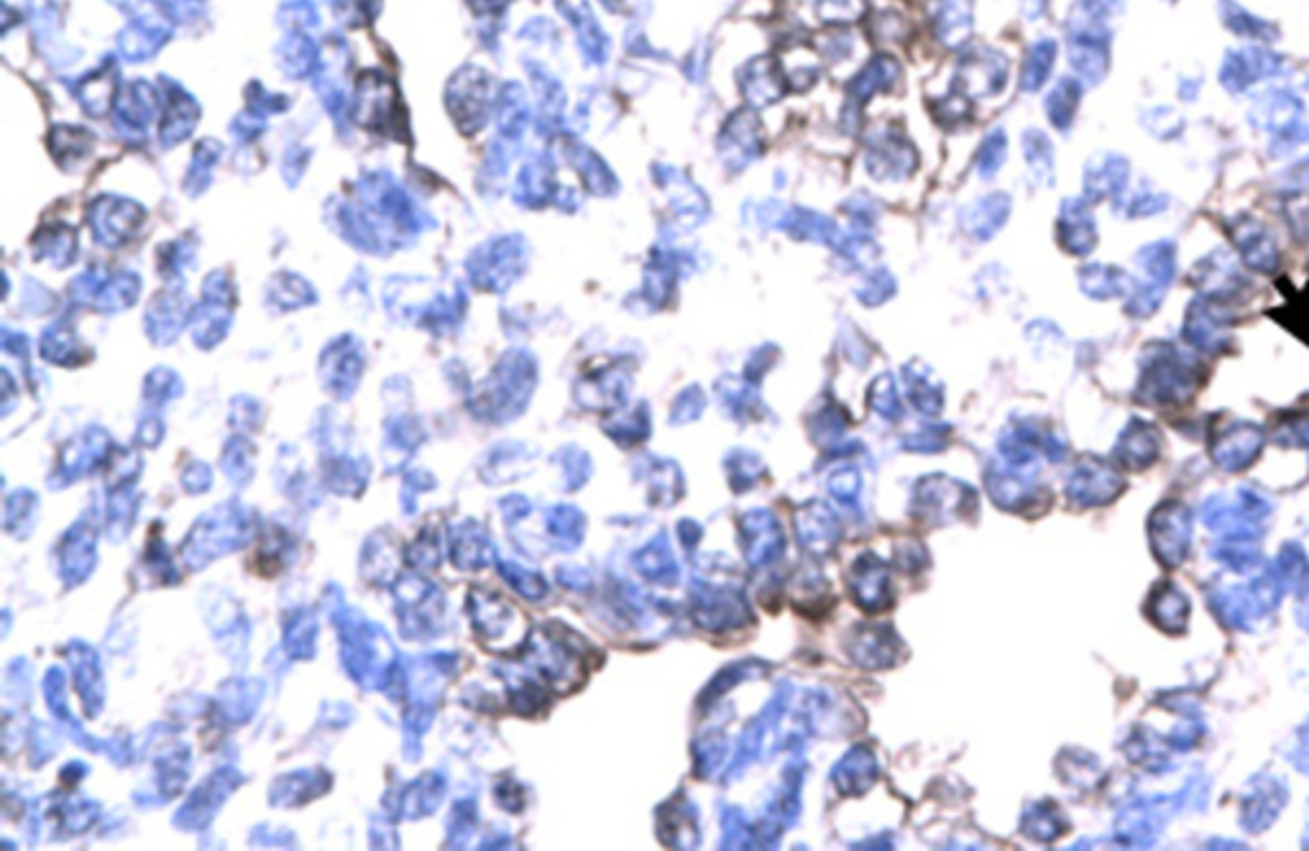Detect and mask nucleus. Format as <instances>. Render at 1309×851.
Listing matches in <instances>:
<instances>
[{"label":"nucleus","mask_w":1309,"mask_h":851,"mask_svg":"<svg viewBox=\"0 0 1309 851\" xmlns=\"http://www.w3.org/2000/svg\"><path fill=\"white\" fill-rule=\"evenodd\" d=\"M468 614L476 640L494 655H512L527 640V619L499 593L474 589L468 593Z\"/></svg>","instance_id":"f257e3e1"},{"label":"nucleus","mask_w":1309,"mask_h":851,"mask_svg":"<svg viewBox=\"0 0 1309 851\" xmlns=\"http://www.w3.org/2000/svg\"><path fill=\"white\" fill-rule=\"evenodd\" d=\"M246 537H249V527H246L243 511H236V515L230 509L216 511V515L200 519L189 532L187 542H183V558L189 568H200L208 560L238 548Z\"/></svg>","instance_id":"f03ea898"},{"label":"nucleus","mask_w":1309,"mask_h":851,"mask_svg":"<svg viewBox=\"0 0 1309 851\" xmlns=\"http://www.w3.org/2000/svg\"><path fill=\"white\" fill-rule=\"evenodd\" d=\"M1008 60L993 46H973L962 54L954 74V90L967 97H990L1006 87Z\"/></svg>","instance_id":"7ed1b4c3"},{"label":"nucleus","mask_w":1309,"mask_h":851,"mask_svg":"<svg viewBox=\"0 0 1309 851\" xmlns=\"http://www.w3.org/2000/svg\"><path fill=\"white\" fill-rule=\"evenodd\" d=\"M765 152L762 123L752 107L735 111L719 134V159L729 172H742Z\"/></svg>","instance_id":"20e7f679"},{"label":"nucleus","mask_w":1309,"mask_h":851,"mask_svg":"<svg viewBox=\"0 0 1309 851\" xmlns=\"http://www.w3.org/2000/svg\"><path fill=\"white\" fill-rule=\"evenodd\" d=\"M864 162H868V175L872 179L901 181L913 175V169H916L918 164V154L901 131L885 128L870 136Z\"/></svg>","instance_id":"39448f33"},{"label":"nucleus","mask_w":1309,"mask_h":851,"mask_svg":"<svg viewBox=\"0 0 1309 851\" xmlns=\"http://www.w3.org/2000/svg\"><path fill=\"white\" fill-rule=\"evenodd\" d=\"M655 179L671 195V218L678 230H694L709 218V197L673 167H655Z\"/></svg>","instance_id":"423d86ee"},{"label":"nucleus","mask_w":1309,"mask_h":851,"mask_svg":"<svg viewBox=\"0 0 1309 851\" xmlns=\"http://www.w3.org/2000/svg\"><path fill=\"white\" fill-rule=\"evenodd\" d=\"M739 87H742L747 105L757 111V107L783 101L788 93V74L772 56H757L739 72Z\"/></svg>","instance_id":"0eeeda50"},{"label":"nucleus","mask_w":1309,"mask_h":851,"mask_svg":"<svg viewBox=\"0 0 1309 851\" xmlns=\"http://www.w3.org/2000/svg\"><path fill=\"white\" fill-rule=\"evenodd\" d=\"M898 82L901 64L895 62L891 54L872 56V60L850 80V85H846V95H850V103L846 105L860 111L870 97H875L877 93H887V90L898 85Z\"/></svg>","instance_id":"6e6552de"},{"label":"nucleus","mask_w":1309,"mask_h":851,"mask_svg":"<svg viewBox=\"0 0 1309 851\" xmlns=\"http://www.w3.org/2000/svg\"><path fill=\"white\" fill-rule=\"evenodd\" d=\"M934 37L944 46L957 49L973 34V0H928Z\"/></svg>","instance_id":"1a4fd4ad"},{"label":"nucleus","mask_w":1309,"mask_h":851,"mask_svg":"<svg viewBox=\"0 0 1309 851\" xmlns=\"http://www.w3.org/2000/svg\"><path fill=\"white\" fill-rule=\"evenodd\" d=\"M850 585L854 601H858L864 611H880L891 603V596H887V568L883 560L862 556L858 563L852 565Z\"/></svg>","instance_id":"9d476101"},{"label":"nucleus","mask_w":1309,"mask_h":851,"mask_svg":"<svg viewBox=\"0 0 1309 851\" xmlns=\"http://www.w3.org/2000/svg\"><path fill=\"white\" fill-rule=\"evenodd\" d=\"M1010 208L1012 203L1006 193H990L969 205V208L962 212L959 222L969 236L977 238V241H987V238H993L1002 226H1006L1010 218Z\"/></svg>","instance_id":"9b49d317"},{"label":"nucleus","mask_w":1309,"mask_h":851,"mask_svg":"<svg viewBox=\"0 0 1309 851\" xmlns=\"http://www.w3.org/2000/svg\"><path fill=\"white\" fill-rule=\"evenodd\" d=\"M1094 218L1090 205L1084 200H1067L1059 212V241L1067 251L1072 253H1090L1094 241H1098V230H1094Z\"/></svg>","instance_id":"f8f14e48"},{"label":"nucleus","mask_w":1309,"mask_h":851,"mask_svg":"<svg viewBox=\"0 0 1309 851\" xmlns=\"http://www.w3.org/2000/svg\"><path fill=\"white\" fill-rule=\"evenodd\" d=\"M742 527H745V552H747L749 563L760 565V563H768V560L780 556L786 540H783V532H780L778 522L770 515H765V511H752V515L742 519Z\"/></svg>","instance_id":"ddd939ff"},{"label":"nucleus","mask_w":1309,"mask_h":851,"mask_svg":"<svg viewBox=\"0 0 1309 851\" xmlns=\"http://www.w3.org/2000/svg\"><path fill=\"white\" fill-rule=\"evenodd\" d=\"M780 228L790 233L798 241H813V243H823V246H831V249H837L839 238H842L844 230L837 226L834 220L829 218V215L817 212V210H809V208H786L783 220H780Z\"/></svg>","instance_id":"4468645a"},{"label":"nucleus","mask_w":1309,"mask_h":851,"mask_svg":"<svg viewBox=\"0 0 1309 851\" xmlns=\"http://www.w3.org/2000/svg\"><path fill=\"white\" fill-rule=\"evenodd\" d=\"M1128 185V162L1115 154H1100L1087 164L1084 193L1090 200H1105L1123 193Z\"/></svg>","instance_id":"2eb2a0df"},{"label":"nucleus","mask_w":1309,"mask_h":851,"mask_svg":"<svg viewBox=\"0 0 1309 851\" xmlns=\"http://www.w3.org/2000/svg\"><path fill=\"white\" fill-rule=\"evenodd\" d=\"M450 558L453 563L464 570H479L489 565L494 560V548L487 532L471 522L456 527L450 537Z\"/></svg>","instance_id":"dca6fc26"},{"label":"nucleus","mask_w":1309,"mask_h":851,"mask_svg":"<svg viewBox=\"0 0 1309 851\" xmlns=\"http://www.w3.org/2000/svg\"><path fill=\"white\" fill-rule=\"evenodd\" d=\"M798 522V537H801L803 548L811 550V552H819V556H827L834 548V542L839 540V525L831 511H827L823 507H811L806 515H801L796 519Z\"/></svg>","instance_id":"f3484780"},{"label":"nucleus","mask_w":1309,"mask_h":851,"mask_svg":"<svg viewBox=\"0 0 1309 851\" xmlns=\"http://www.w3.org/2000/svg\"><path fill=\"white\" fill-rule=\"evenodd\" d=\"M226 778H228V772L216 775V778H212L208 785H202V788L197 790L193 798H189V803L183 808V813L177 816L179 826H189V829H195V826L208 823V818L212 816V811H216V808L220 803H224V798L228 796V790L233 788V785L238 782V780L226 782Z\"/></svg>","instance_id":"a211bd4d"},{"label":"nucleus","mask_w":1309,"mask_h":851,"mask_svg":"<svg viewBox=\"0 0 1309 851\" xmlns=\"http://www.w3.org/2000/svg\"><path fill=\"white\" fill-rule=\"evenodd\" d=\"M95 563V537L85 527H75L62 544V570L70 583L82 581Z\"/></svg>","instance_id":"6ab92c4d"},{"label":"nucleus","mask_w":1309,"mask_h":851,"mask_svg":"<svg viewBox=\"0 0 1309 851\" xmlns=\"http://www.w3.org/2000/svg\"><path fill=\"white\" fill-rule=\"evenodd\" d=\"M872 778H875V759L868 749H854L852 755L844 757V762L834 770V782L842 788V792H852V796H858V792L868 790L872 785Z\"/></svg>","instance_id":"aec40b11"},{"label":"nucleus","mask_w":1309,"mask_h":851,"mask_svg":"<svg viewBox=\"0 0 1309 851\" xmlns=\"http://www.w3.org/2000/svg\"><path fill=\"white\" fill-rule=\"evenodd\" d=\"M905 384H908V399L921 415H938L942 409V386L934 382L928 369H905Z\"/></svg>","instance_id":"412c9836"},{"label":"nucleus","mask_w":1309,"mask_h":851,"mask_svg":"<svg viewBox=\"0 0 1309 851\" xmlns=\"http://www.w3.org/2000/svg\"><path fill=\"white\" fill-rule=\"evenodd\" d=\"M318 772H294L290 778H282L274 790H271V798H274V803H304V800L312 798V796H320L328 785H331V778L328 775H320L318 780L315 778Z\"/></svg>","instance_id":"4be33fe9"},{"label":"nucleus","mask_w":1309,"mask_h":851,"mask_svg":"<svg viewBox=\"0 0 1309 851\" xmlns=\"http://www.w3.org/2000/svg\"><path fill=\"white\" fill-rule=\"evenodd\" d=\"M72 665H75V671L80 675L77 681V688L82 693V698H85V706L90 714H95L97 708L103 704V685H101V671H97V660L93 652L87 647H82L80 644V655H70Z\"/></svg>","instance_id":"5701e85b"},{"label":"nucleus","mask_w":1309,"mask_h":851,"mask_svg":"<svg viewBox=\"0 0 1309 851\" xmlns=\"http://www.w3.org/2000/svg\"><path fill=\"white\" fill-rule=\"evenodd\" d=\"M1024 154H1026L1028 169H1031L1033 179L1041 181V185H1051L1053 181V148L1049 144L1047 134H1041V131H1036V128L1026 131Z\"/></svg>","instance_id":"b1692460"},{"label":"nucleus","mask_w":1309,"mask_h":851,"mask_svg":"<svg viewBox=\"0 0 1309 851\" xmlns=\"http://www.w3.org/2000/svg\"><path fill=\"white\" fill-rule=\"evenodd\" d=\"M1053 60H1057V46H1053V41H1039V44L1031 46V52L1026 56L1024 72H1020V87H1024L1026 93L1039 90L1049 77Z\"/></svg>","instance_id":"393cba45"},{"label":"nucleus","mask_w":1309,"mask_h":851,"mask_svg":"<svg viewBox=\"0 0 1309 851\" xmlns=\"http://www.w3.org/2000/svg\"><path fill=\"white\" fill-rule=\"evenodd\" d=\"M854 657L864 667H883L893 657V634L887 630H870L864 632L854 647Z\"/></svg>","instance_id":"a878e982"},{"label":"nucleus","mask_w":1309,"mask_h":851,"mask_svg":"<svg viewBox=\"0 0 1309 851\" xmlns=\"http://www.w3.org/2000/svg\"><path fill=\"white\" fill-rule=\"evenodd\" d=\"M813 6H817V13L823 23H831V27H850V23H858L860 19H864V13H868L870 3L868 0H813Z\"/></svg>","instance_id":"bb28decb"},{"label":"nucleus","mask_w":1309,"mask_h":851,"mask_svg":"<svg viewBox=\"0 0 1309 851\" xmlns=\"http://www.w3.org/2000/svg\"><path fill=\"white\" fill-rule=\"evenodd\" d=\"M1006 156H1008V136L1002 128H995L993 134H987V138L977 152V175L983 179H993L1002 169V164H1006Z\"/></svg>","instance_id":"cd10ccee"},{"label":"nucleus","mask_w":1309,"mask_h":851,"mask_svg":"<svg viewBox=\"0 0 1309 851\" xmlns=\"http://www.w3.org/2000/svg\"><path fill=\"white\" fill-rule=\"evenodd\" d=\"M440 796H443V780L438 778H423L419 782L412 785L407 790V798H405V813L409 818H419V816H427L435 811V806L440 803Z\"/></svg>","instance_id":"c85d7f7f"},{"label":"nucleus","mask_w":1309,"mask_h":851,"mask_svg":"<svg viewBox=\"0 0 1309 851\" xmlns=\"http://www.w3.org/2000/svg\"><path fill=\"white\" fill-rule=\"evenodd\" d=\"M1077 101H1080V90H1077L1074 82H1069V80L1059 82V87L1049 95L1047 113H1049V121L1059 131H1067L1069 123H1072L1074 111H1077Z\"/></svg>","instance_id":"c756f323"},{"label":"nucleus","mask_w":1309,"mask_h":851,"mask_svg":"<svg viewBox=\"0 0 1309 851\" xmlns=\"http://www.w3.org/2000/svg\"><path fill=\"white\" fill-rule=\"evenodd\" d=\"M650 433V415H647V407L645 404H637L635 409L624 412L622 415L614 417V423L609 425V435L616 437V440L630 445V443H640L642 437H647Z\"/></svg>","instance_id":"7c9ffc66"},{"label":"nucleus","mask_w":1309,"mask_h":851,"mask_svg":"<svg viewBox=\"0 0 1309 851\" xmlns=\"http://www.w3.org/2000/svg\"><path fill=\"white\" fill-rule=\"evenodd\" d=\"M868 402H870V407L877 412V415H883L887 419H898L903 415L901 396H898V390H895V382H893L891 374L877 376L875 382H872Z\"/></svg>","instance_id":"2f4dec72"},{"label":"nucleus","mask_w":1309,"mask_h":851,"mask_svg":"<svg viewBox=\"0 0 1309 851\" xmlns=\"http://www.w3.org/2000/svg\"><path fill=\"white\" fill-rule=\"evenodd\" d=\"M581 532L583 519L575 509L561 507L550 515V535L555 537V542L561 544V548H575V544L581 542Z\"/></svg>","instance_id":"473e14b6"},{"label":"nucleus","mask_w":1309,"mask_h":851,"mask_svg":"<svg viewBox=\"0 0 1309 851\" xmlns=\"http://www.w3.org/2000/svg\"><path fill=\"white\" fill-rule=\"evenodd\" d=\"M315 619L310 614H298L287 626V650L292 652L294 657H310L312 655V647H315Z\"/></svg>","instance_id":"72a5a7b5"},{"label":"nucleus","mask_w":1309,"mask_h":851,"mask_svg":"<svg viewBox=\"0 0 1309 851\" xmlns=\"http://www.w3.org/2000/svg\"><path fill=\"white\" fill-rule=\"evenodd\" d=\"M934 118L946 128H952V126H957V123H965V121L973 118L967 95H962L959 90L952 87L949 93L942 97V101L934 103Z\"/></svg>","instance_id":"f704fd0d"},{"label":"nucleus","mask_w":1309,"mask_h":851,"mask_svg":"<svg viewBox=\"0 0 1309 851\" xmlns=\"http://www.w3.org/2000/svg\"><path fill=\"white\" fill-rule=\"evenodd\" d=\"M499 570H501V575L512 583V589L517 593H522L524 599L540 601L548 593V583L542 581L538 573H527V570H522L520 565H509V563H499Z\"/></svg>","instance_id":"c9c22d12"},{"label":"nucleus","mask_w":1309,"mask_h":851,"mask_svg":"<svg viewBox=\"0 0 1309 851\" xmlns=\"http://www.w3.org/2000/svg\"><path fill=\"white\" fill-rule=\"evenodd\" d=\"M645 558H640V570L645 573L647 578H653V581H665V575H675V563L671 558L668 548H665L663 542H655L653 548L647 552H642Z\"/></svg>","instance_id":"e433bc0d"},{"label":"nucleus","mask_w":1309,"mask_h":851,"mask_svg":"<svg viewBox=\"0 0 1309 851\" xmlns=\"http://www.w3.org/2000/svg\"><path fill=\"white\" fill-rule=\"evenodd\" d=\"M893 287H895L893 277L887 274L885 269H875V271H870L868 279H864V282L860 284L858 297L864 304H883L887 297L893 294Z\"/></svg>","instance_id":"4c0bfd02"},{"label":"nucleus","mask_w":1309,"mask_h":851,"mask_svg":"<svg viewBox=\"0 0 1309 851\" xmlns=\"http://www.w3.org/2000/svg\"><path fill=\"white\" fill-rule=\"evenodd\" d=\"M729 470L731 486L739 484V489H749V486L762 476V463L760 458L747 456V453H735V456L729 458Z\"/></svg>","instance_id":"58836bf2"},{"label":"nucleus","mask_w":1309,"mask_h":851,"mask_svg":"<svg viewBox=\"0 0 1309 851\" xmlns=\"http://www.w3.org/2000/svg\"><path fill=\"white\" fill-rule=\"evenodd\" d=\"M704 404H706V399H704V394H702V392H698V390H696V386H694V390H688V392H683V394H681V396H678V399H675V404H673V415H671V419H673V423H675V425H678V423H690V419H696V417H698V415H702V409H704Z\"/></svg>","instance_id":"ea45409f"},{"label":"nucleus","mask_w":1309,"mask_h":851,"mask_svg":"<svg viewBox=\"0 0 1309 851\" xmlns=\"http://www.w3.org/2000/svg\"><path fill=\"white\" fill-rule=\"evenodd\" d=\"M407 560L417 570H430V568L438 565V544H435L430 535L423 532V537H419V540L409 548Z\"/></svg>","instance_id":"a19ab883"},{"label":"nucleus","mask_w":1309,"mask_h":851,"mask_svg":"<svg viewBox=\"0 0 1309 851\" xmlns=\"http://www.w3.org/2000/svg\"><path fill=\"white\" fill-rule=\"evenodd\" d=\"M844 212L850 215V218L854 222H860V228H870L872 222H875V218H877V205L872 203L868 195L860 193V195H854L850 203H846Z\"/></svg>","instance_id":"79ce46f5"},{"label":"nucleus","mask_w":1309,"mask_h":851,"mask_svg":"<svg viewBox=\"0 0 1309 851\" xmlns=\"http://www.w3.org/2000/svg\"><path fill=\"white\" fill-rule=\"evenodd\" d=\"M911 450H921V453H934V450H942L946 445V429L938 427V429H918L916 435H911L908 440H905Z\"/></svg>","instance_id":"37998d69"},{"label":"nucleus","mask_w":1309,"mask_h":851,"mask_svg":"<svg viewBox=\"0 0 1309 851\" xmlns=\"http://www.w3.org/2000/svg\"><path fill=\"white\" fill-rule=\"evenodd\" d=\"M831 491H834L837 499H844V501L858 497V491H860L858 470H837V474L831 476Z\"/></svg>","instance_id":"c03bdc74"}]
</instances>
